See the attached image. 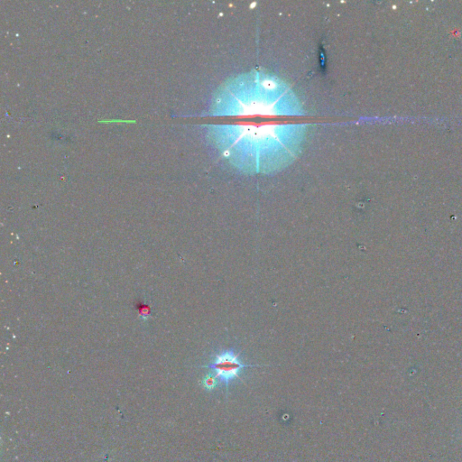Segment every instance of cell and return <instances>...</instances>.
Here are the masks:
<instances>
[{
    "instance_id": "obj_1",
    "label": "cell",
    "mask_w": 462,
    "mask_h": 462,
    "mask_svg": "<svg viewBox=\"0 0 462 462\" xmlns=\"http://www.w3.org/2000/svg\"><path fill=\"white\" fill-rule=\"evenodd\" d=\"M250 366H253L246 365L240 361L239 356L233 350H227L217 355L213 362L207 367L213 371L214 375L227 388L230 382L240 377V372L243 368Z\"/></svg>"
},
{
    "instance_id": "obj_2",
    "label": "cell",
    "mask_w": 462,
    "mask_h": 462,
    "mask_svg": "<svg viewBox=\"0 0 462 462\" xmlns=\"http://www.w3.org/2000/svg\"><path fill=\"white\" fill-rule=\"evenodd\" d=\"M218 381L219 380L218 379V377L216 375H214V374H209L203 379V386L207 389L212 390L218 386Z\"/></svg>"
},
{
    "instance_id": "obj_3",
    "label": "cell",
    "mask_w": 462,
    "mask_h": 462,
    "mask_svg": "<svg viewBox=\"0 0 462 462\" xmlns=\"http://www.w3.org/2000/svg\"><path fill=\"white\" fill-rule=\"evenodd\" d=\"M264 86L266 88H269V89H271V88H273V86L275 87V83H274V82H272V81H266V82L264 83Z\"/></svg>"
}]
</instances>
